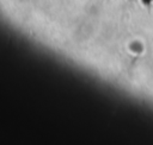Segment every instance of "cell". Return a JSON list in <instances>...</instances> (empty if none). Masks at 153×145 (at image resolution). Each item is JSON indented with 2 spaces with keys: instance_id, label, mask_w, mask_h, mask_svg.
<instances>
[{
  "instance_id": "obj_1",
  "label": "cell",
  "mask_w": 153,
  "mask_h": 145,
  "mask_svg": "<svg viewBox=\"0 0 153 145\" xmlns=\"http://www.w3.org/2000/svg\"><path fill=\"white\" fill-rule=\"evenodd\" d=\"M141 1H142L145 5H149V2H151L152 0H141Z\"/></svg>"
}]
</instances>
